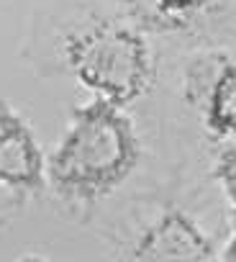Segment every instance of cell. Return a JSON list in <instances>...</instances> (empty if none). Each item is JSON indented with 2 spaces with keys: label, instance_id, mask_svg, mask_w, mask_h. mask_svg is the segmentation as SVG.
Listing matches in <instances>:
<instances>
[{
  "label": "cell",
  "instance_id": "1",
  "mask_svg": "<svg viewBox=\"0 0 236 262\" xmlns=\"http://www.w3.org/2000/svg\"><path fill=\"white\" fill-rule=\"evenodd\" d=\"M141 155L144 144L129 108L90 95L75 105L49 152V190L69 208H92L131 180Z\"/></svg>",
  "mask_w": 236,
  "mask_h": 262
},
{
  "label": "cell",
  "instance_id": "2",
  "mask_svg": "<svg viewBox=\"0 0 236 262\" xmlns=\"http://www.w3.org/2000/svg\"><path fill=\"white\" fill-rule=\"evenodd\" d=\"M152 39L115 8H87L62 24L57 62L90 95L131 108L154 90L159 77Z\"/></svg>",
  "mask_w": 236,
  "mask_h": 262
},
{
  "label": "cell",
  "instance_id": "3",
  "mask_svg": "<svg viewBox=\"0 0 236 262\" xmlns=\"http://www.w3.org/2000/svg\"><path fill=\"white\" fill-rule=\"evenodd\" d=\"M154 39L177 44H213L236 31V0H110Z\"/></svg>",
  "mask_w": 236,
  "mask_h": 262
},
{
  "label": "cell",
  "instance_id": "4",
  "mask_svg": "<svg viewBox=\"0 0 236 262\" xmlns=\"http://www.w3.org/2000/svg\"><path fill=\"white\" fill-rule=\"evenodd\" d=\"M185 98L213 142H236V54L218 49L193 59Z\"/></svg>",
  "mask_w": 236,
  "mask_h": 262
},
{
  "label": "cell",
  "instance_id": "5",
  "mask_svg": "<svg viewBox=\"0 0 236 262\" xmlns=\"http://www.w3.org/2000/svg\"><path fill=\"white\" fill-rule=\"evenodd\" d=\"M121 257L139 262L216 259L221 257V249L193 213H187L177 203H167L139 226Z\"/></svg>",
  "mask_w": 236,
  "mask_h": 262
},
{
  "label": "cell",
  "instance_id": "6",
  "mask_svg": "<svg viewBox=\"0 0 236 262\" xmlns=\"http://www.w3.org/2000/svg\"><path fill=\"white\" fill-rule=\"evenodd\" d=\"M49 188V155L29 118L0 98V193L18 201Z\"/></svg>",
  "mask_w": 236,
  "mask_h": 262
},
{
  "label": "cell",
  "instance_id": "7",
  "mask_svg": "<svg viewBox=\"0 0 236 262\" xmlns=\"http://www.w3.org/2000/svg\"><path fill=\"white\" fill-rule=\"evenodd\" d=\"M210 175L218 183V188H221L223 198L228 201L231 211H236V142H226L218 149L213 167H210Z\"/></svg>",
  "mask_w": 236,
  "mask_h": 262
},
{
  "label": "cell",
  "instance_id": "8",
  "mask_svg": "<svg viewBox=\"0 0 236 262\" xmlns=\"http://www.w3.org/2000/svg\"><path fill=\"white\" fill-rule=\"evenodd\" d=\"M218 259H228V262H236V211H231V234L221 249V257Z\"/></svg>",
  "mask_w": 236,
  "mask_h": 262
}]
</instances>
